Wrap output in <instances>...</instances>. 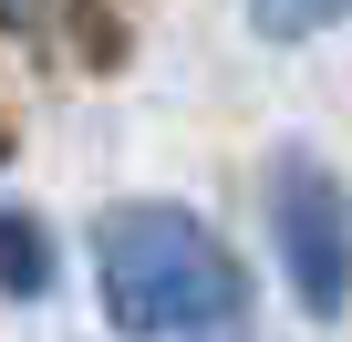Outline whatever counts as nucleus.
I'll return each mask as SVG.
<instances>
[{"mask_svg":"<svg viewBox=\"0 0 352 342\" xmlns=\"http://www.w3.org/2000/svg\"><path fill=\"white\" fill-rule=\"evenodd\" d=\"M0 290H11V301H42L52 290V249H42V218L32 208H0Z\"/></svg>","mask_w":352,"mask_h":342,"instance_id":"obj_3","label":"nucleus"},{"mask_svg":"<svg viewBox=\"0 0 352 342\" xmlns=\"http://www.w3.org/2000/svg\"><path fill=\"white\" fill-rule=\"evenodd\" d=\"M270 239H280V270H290L300 311L331 321L352 301V208H342V187L311 156H280V177H270Z\"/></svg>","mask_w":352,"mask_h":342,"instance_id":"obj_2","label":"nucleus"},{"mask_svg":"<svg viewBox=\"0 0 352 342\" xmlns=\"http://www.w3.org/2000/svg\"><path fill=\"white\" fill-rule=\"evenodd\" d=\"M94 280L114 332L135 342H176V332H228L249 311V270L218 249V228L176 197H135L94 218Z\"/></svg>","mask_w":352,"mask_h":342,"instance_id":"obj_1","label":"nucleus"},{"mask_svg":"<svg viewBox=\"0 0 352 342\" xmlns=\"http://www.w3.org/2000/svg\"><path fill=\"white\" fill-rule=\"evenodd\" d=\"M0 21H42V0H0Z\"/></svg>","mask_w":352,"mask_h":342,"instance_id":"obj_5","label":"nucleus"},{"mask_svg":"<svg viewBox=\"0 0 352 342\" xmlns=\"http://www.w3.org/2000/svg\"><path fill=\"white\" fill-rule=\"evenodd\" d=\"M249 21H259L270 42H311V32L352 21V0H249Z\"/></svg>","mask_w":352,"mask_h":342,"instance_id":"obj_4","label":"nucleus"}]
</instances>
